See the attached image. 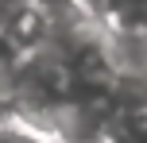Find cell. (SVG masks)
I'll list each match as a JSON object with an SVG mask.
<instances>
[{"mask_svg": "<svg viewBox=\"0 0 147 143\" xmlns=\"http://www.w3.org/2000/svg\"><path fill=\"white\" fill-rule=\"evenodd\" d=\"M101 50L112 81L147 85V31L132 27H101Z\"/></svg>", "mask_w": 147, "mask_h": 143, "instance_id": "obj_1", "label": "cell"}, {"mask_svg": "<svg viewBox=\"0 0 147 143\" xmlns=\"http://www.w3.org/2000/svg\"><path fill=\"white\" fill-rule=\"evenodd\" d=\"M78 4H81V8H85V12H89V15L97 19V12L105 8V0H78Z\"/></svg>", "mask_w": 147, "mask_h": 143, "instance_id": "obj_4", "label": "cell"}, {"mask_svg": "<svg viewBox=\"0 0 147 143\" xmlns=\"http://www.w3.org/2000/svg\"><path fill=\"white\" fill-rule=\"evenodd\" d=\"M12 66H16V54H12V46L0 39V101H4V89H8V74H12Z\"/></svg>", "mask_w": 147, "mask_h": 143, "instance_id": "obj_3", "label": "cell"}, {"mask_svg": "<svg viewBox=\"0 0 147 143\" xmlns=\"http://www.w3.org/2000/svg\"><path fill=\"white\" fill-rule=\"evenodd\" d=\"M0 143H58L43 124L16 112H0Z\"/></svg>", "mask_w": 147, "mask_h": 143, "instance_id": "obj_2", "label": "cell"}]
</instances>
